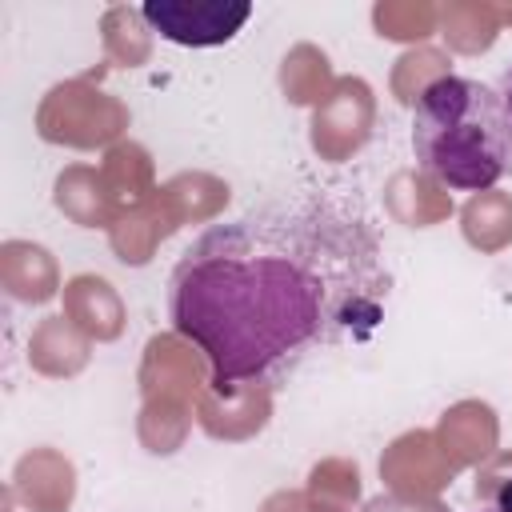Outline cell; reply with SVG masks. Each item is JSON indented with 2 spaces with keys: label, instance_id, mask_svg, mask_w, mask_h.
I'll return each instance as SVG.
<instances>
[{
  "label": "cell",
  "instance_id": "cell-1",
  "mask_svg": "<svg viewBox=\"0 0 512 512\" xmlns=\"http://www.w3.org/2000/svg\"><path fill=\"white\" fill-rule=\"evenodd\" d=\"M388 268L372 228L328 200L264 204L208 224L168 280L172 328L216 388H272L308 356L384 320Z\"/></svg>",
  "mask_w": 512,
  "mask_h": 512
},
{
  "label": "cell",
  "instance_id": "cell-2",
  "mask_svg": "<svg viewBox=\"0 0 512 512\" xmlns=\"http://www.w3.org/2000/svg\"><path fill=\"white\" fill-rule=\"evenodd\" d=\"M412 152L452 192H480L512 176V124L500 92L472 76H436L412 104Z\"/></svg>",
  "mask_w": 512,
  "mask_h": 512
},
{
  "label": "cell",
  "instance_id": "cell-3",
  "mask_svg": "<svg viewBox=\"0 0 512 512\" xmlns=\"http://www.w3.org/2000/svg\"><path fill=\"white\" fill-rule=\"evenodd\" d=\"M144 24L184 48L228 44L252 16L248 0H148L140 8Z\"/></svg>",
  "mask_w": 512,
  "mask_h": 512
},
{
  "label": "cell",
  "instance_id": "cell-4",
  "mask_svg": "<svg viewBox=\"0 0 512 512\" xmlns=\"http://www.w3.org/2000/svg\"><path fill=\"white\" fill-rule=\"evenodd\" d=\"M476 492L492 504V512H512V452L492 456L476 472Z\"/></svg>",
  "mask_w": 512,
  "mask_h": 512
},
{
  "label": "cell",
  "instance_id": "cell-5",
  "mask_svg": "<svg viewBox=\"0 0 512 512\" xmlns=\"http://www.w3.org/2000/svg\"><path fill=\"white\" fill-rule=\"evenodd\" d=\"M496 92H500V104H504V116H508V124H512V68H508V72L500 76V88H496Z\"/></svg>",
  "mask_w": 512,
  "mask_h": 512
},
{
  "label": "cell",
  "instance_id": "cell-6",
  "mask_svg": "<svg viewBox=\"0 0 512 512\" xmlns=\"http://www.w3.org/2000/svg\"><path fill=\"white\" fill-rule=\"evenodd\" d=\"M488 512H492V508H488Z\"/></svg>",
  "mask_w": 512,
  "mask_h": 512
}]
</instances>
